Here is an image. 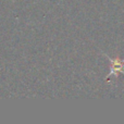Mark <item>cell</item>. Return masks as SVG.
Masks as SVG:
<instances>
[{"label": "cell", "instance_id": "obj_1", "mask_svg": "<svg viewBox=\"0 0 124 124\" xmlns=\"http://www.w3.org/2000/svg\"><path fill=\"white\" fill-rule=\"evenodd\" d=\"M106 57L110 60V73L108 74L107 78H109V76H111L112 74H114V76L118 77L120 74L124 73V60H122L121 58L112 59V58H109L108 56Z\"/></svg>", "mask_w": 124, "mask_h": 124}]
</instances>
